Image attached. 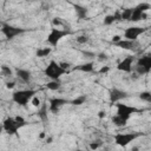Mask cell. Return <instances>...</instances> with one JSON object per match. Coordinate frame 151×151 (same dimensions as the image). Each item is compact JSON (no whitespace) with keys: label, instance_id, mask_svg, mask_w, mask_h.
<instances>
[{"label":"cell","instance_id":"cell-7","mask_svg":"<svg viewBox=\"0 0 151 151\" xmlns=\"http://www.w3.org/2000/svg\"><path fill=\"white\" fill-rule=\"evenodd\" d=\"M145 31H146V28H144V27H129L124 31V37L126 40L134 41L138 38V35H140Z\"/></svg>","mask_w":151,"mask_h":151},{"label":"cell","instance_id":"cell-35","mask_svg":"<svg viewBox=\"0 0 151 151\" xmlns=\"http://www.w3.org/2000/svg\"><path fill=\"white\" fill-rule=\"evenodd\" d=\"M122 39H120V37L119 35H114L113 38H112V42L113 44H116V42H118V41H120Z\"/></svg>","mask_w":151,"mask_h":151},{"label":"cell","instance_id":"cell-8","mask_svg":"<svg viewBox=\"0 0 151 151\" xmlns=\"http://www.w3.org/2000/svg\"><path fill=\"white\" fill-rule=\"evenodd\" d=\"M2 127L8 134H15L17 131L19 130V126H18V124L15 122V118H12V117H8V118H6L4 120Z\"/></svg>","mask_w":151,"mask_h":151},{"label":"cell","instance_id":"cell-37","mask_svg":"<svg viewBox=\"0 0 151 151\" xmlns=\"http://www.w3.org/2000/svg\"><path fill=\"white\" fill-rule=\"evenodd\" d=\"M60 66H61L64 70H66V68H68V66H70V65H68L67 63H60Z\"/></svg>","mask_w":151,"mask_h":151},{"label":"cell","instance_id":"cell-27","mask_svg":"<svg viewBox=\"0 0 151 151\" xmlns=\"http://www.w3.org/2000/svg\"><path fill=\"white\" fill-rule=\"evenodd\" d=\"M15 122H17V124H18L19 129L26 125V120H25V119H24L21 116H17V117H15Z\"/></svg>","mask_w":151,"mask_h":151},{"label":"cell","instance_id":"cell-36","mask_svg":"<svg viewBox=\"0 0 151 151\" xmlns=\"http://www.w3.org/2000/svg\"><path fill=\"white\" fill-rule=\"evenodd\" d=\"M105 116H106L105 111H103V110H101V111H99V112H98V117H99V118H105Z\"/></svg>","mask_w":151,"mask_h":151},{"label":"cell","instance_id":"cell-5","mask_svg":"<svg viewBox=\"0 0 151 151\" xmlns=\"http://www.w3.org/2000/svg\"><path fill=\"white\" fill-rule=\"evenodd\" d=\"M1 32L5 34V37L7 39H13L14 37L24 33L25 29L24 28H19V27H14V26H11V25L4 22L2 26H1Z\"/></svg>","mask_w":151,"mask_h":151},{"label":"cell","instance_id":"cell-18","mask_svg":"<svg viewBox=\"0 0 151 151\" xmlns=\"http://www.w3.org/2000/svg\"><path fill=\"white\" fill-rule=\"evenodd\" d=\"M77 70L79 71H83V72H92L93 71V63L90 61V63H85L83 65H79L78 67H76Z\"/></svg>","mask_w":151,"mask_h":151},{"label":"cell","instance_id":"cell-2","mask_svg":"<svg viewBox=\"0 0 151 151\" xmlns=\"http://www.w3.org/2000/svg\"><path fill=\"white\" fill-rule=\"evenodd\" d=\"M34 94H35V91L33 90H19L13 92L12 99L14 103L19 104L20 106H25L29 100H32Z\"/></svg>","mask_w":151,"mask_h":151},{"label":"cell","instance_id":"cell-23","mask_svg":"<svg viewBox=\"0 0 151 151\" xmlns=\"http://www.w3.org/2000/svg\"><path fill=\"white\" fill-rule=\"evenodd\" d=\"M85 100H86V97H85V96H79V97L74 98V99L71 101V104H72V105H81V104H84Z\"/></svg>","mask_w":151,"mask_h":151},{"label":"cell","instance_id":"cell-32","mask_svg":"<svg viewBox=\"0 0 151 151\" xmlns=\"http://www.w3.org/2000/svg\"><path fill=\"white\" fill-rule=\"evenodd\" d=\"M52 24H53V25H57V26H60V25H63V22H61L60 18H54V19L52 20Z\"/></svg>","mask_w":151,"mask_h":151},{"label":"cell","instance_id":"cell-21","mask_svg":"<svg viewBox=\"0 0 151 151\" xmlns=\"http://www.w3.org/2000/svg\"><path fill=\"white\" fill-rule=\"evenodd\" d=\"M50 53H51V48H50V47L39 48V50L37 51V57H39V58H44V57H47Z\"/></svg>","mask_w":151,"mask_h":151},{"label":"cell","instance_id":"cell-38","mask_svg":"<svg viewBox=\"0 0 151 151\" xmlns=\"http://www.w3.org/2000/svg\"><path fill=\"white\" fill-rule=\"evenodd\" d=\"M14 85H15V84H14L13 81H12V83H7V84H6V87H7V88H13Z\"/></svg>","mask_w":151,"mask_h":151},{"label":"cell","instance_id":"cell-20","mask_svg":"<svg viewBox=\"0 0 151 151\" xmlns=\"http://www.w3.org/2000/svg\"><path fill=\"white\" fill-rule=\"evenodd\" d=\"M133 13V8H125L122 12V20H131Z\"/></svg>","mask_w":151,"mask_h":151},{"label":"cell","instance_id":"cell-13","mask_svg":"<svg viewBox=\"0 0 151 151\" xmlns=\"http://www.w3.org/2000/svg\"><path fill=\"white\" fill-rule=\"evenodd\" d=\"M114 45L118 46V47H120V48H124V50H134V47H136V42H134V41H132V40H126V39L120 40V41L116 42Z\"/></svg>","mask_w":151,"mask_h":151},{"label":"cell","instance_id":"cell-31","mask_svg":"<svg viewBox=\"0 0 151 151\" xmlns=\"http://www.w3.org/2000/svg\"><path fill=\"white\" fill-rule=\"evenodd\" d=\"M32 104H33V106H39V105H40V100H39V98L34 96V97L32 98Z\"/></svg>","mask_w":151,"mask_h":151},{"label":"cell","instance_id":"cell-40","mask_svg":"<svg viewBox=\"0 0 151 151\" xmlns=\"http://www.w3.org/2000/svg\"><path fill=\"white\" fill-rule=\"evenodd\" d=\"M46 143H48V144H50V143H52V138H48V139H46Z\"/></svg>","mask_w":151,"mask_h":151},{"label":"cell","instance_id":"cell-33","mask_svg":"<svg viewBox=\"0 0 151 151\" xmlns=\"http://www.w3.org/2000/svg\"><path fill=\"white\" fill-rule=\"evenodd\" d=\"M83 54H84L86 58H94V57H96L94 53H92V52H83Z\"/></svg>","mask_w":151,"mask_h":151},{"label":"cell","instance_id":"cell-15","mask_svg":"<svg viewBox=\"0 0 151 151\" xmlns=\"http://www.w3.org/2000/svg\"><path fill=\"white\" fill-rule=\"evenodd\" d=\"M17 76L24 81V83H28L31 80V72L27 70H22V68H17Z\"/></svg>","mask_w":151,"mask_h":151},{"label":"cell","instance_id":"cell-24","mask_svg":"<svg viewBox=\"0 0 151 151\" xmlns=\"http://www.w3.org/2000/svg\"><path fill=\"white\" fill-rule=\"evenodd\" d=\"M114 21H117V20H116L114 14L106 15V17H105V19H104V25H111V24H113Z\"/></svg>","mask_w":151,"mask_h":151},{"label":"cell","instance_id":"cell-34","mask_svg":"<svg viewBox=\"0 0 151 151\" xmlns=\"http://www.w3.org/2000/svg\"><path fill=\"white\" fill-rule=\"evenodd\" d=\"M109 70H110V67H109V66H104V67H101V68L99 70V73H106Z\"/></svg>","mask_w":151,"mask_h":151},{"label":"cell","instance_id":"cell-42","mask_svg":"<svg viewBox=\"0 0 151 151\" xmlns=\"http://www.w3.org/2000/svg\"><path fill=\"white\" fill-rule=\"evenodd\" d=\"M74 151H83V150H80V149H78V150H74Z\"/></svg>","mask_w":151,"mask_h":151},{"label":"cell","instance_id":"cell-41","mask_svg":"<svg viewBox=\"0 0 151 151\" xmlns=\"http://www.w3.org/2000/svg\"><path fill=\"white\" fill-rule=\"evenodd\" d=\"M39 137H40V138H44V137H45V133H44V132H42V133H40V136H39Z\"/></svg>","mask_w":151,"mask_h":151},{"label":"cell","instance_id":"cell-1","mask_svg":"<svg viewBox=\"0 0 151 151\" xmlns=\"http://www.w3.org/2000/svg\"><path fill=\"white\" fill-rule=\"evenodd\" d=\"M44 73H45L46 77L51 78L52 80H59V78H60L63 74L66 73V70H64V68L60 66V64H58L57 61L51 60L50 64L47 65V67L45 68Z\"/></svg>","mask_w":151,"mask_h":151},{"label":"cell","instance_id":"cell-29","mask_svg":"<svg viewBox=\"0 0 151 151\" xmlns=\"http://www.w3.org/2000/svg\"><path fill=\"white\" fill-rule=\"evenodd\" d=\"M87 41H88V38L86 35H79L77 38V42H79V44H85Z\"/></svg>","mask_w":151,"mask_h":151},{"label":"cell","instance_id":"cell-11","mask_svg":"<svg viewBox=\"0 0 151 151\" xmlns=\"http://www.w3.org/2000/svg\"><path fill=\"white\" fill-rule=\"evenodd\" d=\"M126 97H127V93L123 90H119V88H116V87L110 90V100L112 103H117V101H119V100H122Z\"/></svg>","mask_w":151,"mask_h":151},{"label":"cell","instance_id":"cell-14","mask_svg":"<svg viewBox=\"0 0 151 151\" xmlns=\"http://www.w3.org/2000/svg\"><path fill=\"white\" fill-rule=\"evenodd\" d=\"M143 19H146L145 12H143L142 9H139V8L136 6V7L133 8V13H132L131 20H132V21H139V20H143Z\"/></svg>","mask_w":151,"mask_h":151},{"label":"cell","instance_id":"cell-4","mask_svg":"<svg viewBox=\"0 0 151 151\" xmlns=\"http://www.w3.org/2000/svg\"><path fill=\"white\" fill-rule=\"evenodd\" d=\"M138 136H139V133H134V132H132V133H117V134H114V142L119 146H126L131 142H133Z\"/></svg>","mask_w":151,"mask_h":151},{"label":"cell","instance_id":"cell-12","mask_svg":"<svg viewBox=\"0 0 151 151\" xmlns=\"http://www.w3.org/2000/svg\"><path fill=\"white\" fill-rule=\"evenodd\" d=\"M68 101L64 98H53L50 100V111L52 113H58L59 109L61 106H64L65 104H67Z\"/></svg>","mask_w":151,"mask_h":151},{"label":"cell","instance_id":"cell-16","mask_svg":"<svg viewBox=\"0 0 151 151\" xmlns=\"http://www.w3.org/2000/svg\"><path fill=\"white\" fill-rule=\"evenodd\" d=\"M73 8H74V11H76V13H77V15H78L79 19H85L87 17V9L85 7H83L80 5L73 4Z\"/></svg>","mask_w":151,"mask_h":151},{"label":"cell","instance_id":"cell-3","mask_svg":"<svg viewBox=\"0 0 151 151\" xmlns=\"http://www.w3.org/2000/svg\"><path fill=\"white\" fill-rule=\"evenodd\" d=\"M70 32L68 31H63V29H59V28H52L51 32L48 33L47 35V41L48 44H51L52 46H57L58 42L65 37V35H68Z\"/></svg>","mask_w":151,"mask_h":151},{"label":"cell","instance_id":"cell-28","mask_svg":"<svg viewBox=\"0 0 151 151\" xmlns=\"http://www.w3.org/2000/svg\"><path fill=\"white\" fill-rule=\"evenodd\" d=\"M100 145H101L100 140H97V142H93V143L90 144V149H91V151H94V150H97Z\"/></svg>","mask_w":151,"mask_h":151},{"label":"cell","instance_id":"cell-10","mask_svg":"<svg viewBox=\"0 0 151 151\" xmlns=\"http://www.w3.org/2000/svg\"><path fill=\"white\" fill-rule=\"evenodd\" d=\"M132 64H133V57L132 55H129L126 58H124L117 66V68L119 71H123V72H131L132 70Z\"/></svg>","mask_w":151,"mask_h":151},{"label":"cell","instance_id":"cell-22","mask_svg":"<svg viewBox=\"0 0 151 151\" xmlns=\"http://www.w3.org/2000/svg\"><path fill=\"white\" fill-rule=\"evenodd\" d=\"M46 87H47L48 90L55 91V90H58V88L60 87V81H59V80H52V81H50V83L46 84Z\"/></svg>","mask_w":151,"mask_h":151},{"label":"cell","instance_id":"cell-17","mask_svg":"<svg viewBox=\"0 0 151 151\" xmlns=\"http://www.w3.org/2000/svg\"><path fill=\"white\" fill-rule=\"evenodd\" d=\"M127 120H129V119H126V118H124V117H120V116H118V114H116V116L112 118L113 124H114L116 126H118V127L125 126L126 123H127Z\"/></svg>","mask_w":151,"mask_h":151},{"label":"cell","instance_id":"cell-6","mask_svg":"<svg viewBox=\"0 0 151 151\" xmlns=\"http://www.w3.org/2000/svg\"><path fill=\"white\" fill-rule=\"evenodd\" d=\"M136 112H138V109H136L133 106H129L126 104H117V114L120 117L129 119L130 116Z\"/></svg>","mask_w":151,"mask_h":151},{"label":"cell","instance_id":"cell-25","mask_svg":"<svg viewBox=\"0 0 151 151\" xmlns=\"http://www.w3.org/2000/svg\"><path fill=\"white\" fill-rule=\"evenodd\" d=\"M1 73H2V76H5V77H11V76H12V70H11L8 66L2 65V66H1Z\"/></svg>","mask_w":151,"mask_h":151},{"label":"cell","instance_id":"cell-30","mask_svg":"<svg viewBox=\"0 0 151 151\" xmlns=\"http://www.w3.org/2000/svg\"><path fill=\"white\" fill-rule=\"evenodd\" d=\"M105 60H107V54L106 53H99L98 54V61H105Z\"/></svg>","mask_w":151,"mask_h":151},{"label":"cell","instance_id":"cell-9","mask_svg":"<svg viewBox=\"0 0 151 151\" xmlns=\"http://www.w3.org/2000/svg\"><path fill=\"white\" fill-rule=\"evenodd\" d=\"M137 66H139L144 71V73H149L151 71V54L139 58L137 61Z\"/></svg>","mask_w":151,"mask_h":151},{"label":"cell","instance_id":"cell-26","mask_svg":"<svg viewBox=\"0 0 151 151\" xmlns=\"http://www.w3.org/2000/svg\"><path fill=\"white\" fill-rule=\"evenodd\" d=\"M139 98L142 100H145V101H150L151 103V93L150 92H142L139 94Z\"/></svg>","mask_w":151,"mask_h":151},{"label":"cell","instance_id":"cell-39","mask_svg":"<svg viewBox=\"0 0 151 151\" xmlns=\"http://www.w3.org/2000/svg\"><path fill=\"white\" fill-rule=\"evenodd\" d=\"M131 151H139V149H138L137 146H134V147H132V149H131Z\"/></svg>","mask_w":151,"mask_h":151},{"label":"cell","instance_id":"cell-19","mask_svg":"<svg viewBox=\"0 0 151 151\" xmlns=\"http://www.w3.org/2000/svg\"><path fill=\"white\" fill-rule=\"evenodd\" d=\"M38 114H39V117H40V119L42 122H46L47 120V105L46 104H42L40 106V110H39Z\"/></svg>","mask_w":151,"mask_h":151}]
</instances>
